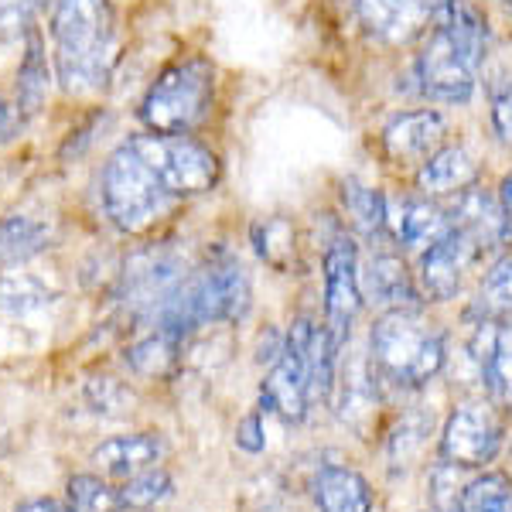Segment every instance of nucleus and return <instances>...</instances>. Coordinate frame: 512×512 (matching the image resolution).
<instances>
[{"instance_id": "28", "label": "nucleus", "mask_w": 512, "mask_h": 512, "mask_svg": "<svg viewBox=\"0 0 512 512\" xmlns=\"http://www.w3.org/2000/svg\"><path fill=\"white\" fill-rule=\"evenodd\" d=\"M69 499L76 512H127L120 489L96 475H76L69 482Z\"/></svg>"}, {"instance_id": "21", "label": "nucleus", "mask_w": 512, "mask_h": 512, "mask_svg": "<svg viewBox=\"0 0 512 512\" xmlns=\"http://www.w3.org/2000/svg\"><path fill=\"white\" fill-rule=\"evenodd\" d=\"M318 512H373V489L359 472L328 465L315 475Z\"/></svg>"}, {"instance_id": "7", "label": "nucleus", "mask_w": 512, "mask_h": 512, "mask_svg": "<svg viewBox=\"0 0 512 512\" xmlns=\"http://www.w3.org/2000/svg\"><path fill=\"white\" fill-rule=\"evenodd\" d=\"M325 325L297 318L284 335V352L260 386L263 410L287 424H301L311 407H318V342Z\"/></svg>"}, {"instance_id": "11", "label": "nucleus", "mask_w": 512, "mask_h": 512, "mask_svg": "<svg viewBox=\"0 0 512 512\" xmlns=\"http://www.w3.org/2000/svg\"><path fill=\"white\" fill-rule=\"evenodd\" d=\"M451 0H352V18L379 45H407L431 31Z\"/></svg>"}, {"instance_id": "30", "label": "nucleus", "mask_w": 512, "mask_h": 512, "mask_svg": "<svg viewBox=\"0 0 512 512\" xmlns=\"http://www.w3.org/2000/svg\"><path fill=\"white\" fill-rule=\"evenodd\" d=\"M253 243L277 270H287V263L294 260V226L287 219H263L260 226H253Z\"/></svg>"}, {"instance_id": "13", "label": "nucleus", "mask_w": 512, "mask_h": 512, "mask_svg": "<svg viewBox=\"0 0 512 512\" xmlns=\"http://www.w3.org/2000/svg\"><path fill=\"white\" fill-rule=\"evenodd\" d=\"M478 256H482V250H478L472 239L458 233V229H451L441 243L431 246L427 253H420V277H417L420 294L437 304L458 297L461 284H465L468 270L475 267Z\"/></svg>"}, {"instance_id": "27", "label": "nucleus", "mask_w": 512, "mask_h": 512, "mask_svg": "<svg viewBox=\"0 0 512 512\" xmlns=\"http://www.w3.org/2000/svg\"><path fill=\"white\" fill-rule=\"evenodd\" d=\"M178 349H181V338L154 328V335L140 338L134 349L127 352V366L140 376H158L171 366V362H175Z\"/></svg>"}, {"instance_id": "1", "label": "nucleus", "mask_w": 512, "mask_h": 512, "mask_svg": "<svg viewBox=\"0 0 512 512\" xmlns=\"http://www.w3.org/2000/svg\"><path fill=\"white\" fill-rule=\"evenodd\" d=\"M489 55V21L468 0H451L424 35L417 55L420 93L431 103L461 106L475 96L478 72Z\"/></svg>"}, {"instance_id": "34", "label": "nucleus", "mask_w": 512, "mask_h": 512, "mask_svg": "<svg viewBox=\"0 0 512 512\" xmlns=\"http://www.w3.org/2000/svg\"><path fill=\"white\" fill-rule=\"evenodd\" d=\"M489 120H492L495 137H499L506 147H512V86H502V89H495V93H492Z\"/></svg>"}, {"instance_id": "12", "label": "nucleus", "mask_w": 512, "mask_h": 512, "mask_svg": "<svg viewBox=\"0 0 512 512\" xmlns=\"http://www.w3.org/2000/svg\"><path fill=\"white\" fill-rule=\"evenodd\" d=\"M485 400L499 410L512 407V318H478L468 338Z\"/></svg>"}, {"instance_id": "38", "label": "nucleus", "mask_w": 512, "mask_h": 512, "mask_svg": "<svg viewBox=\"0 0 512 512\" xmlns=\"http://www.w3.org/2000/svg\"><path fill=\"white\" fill-rule=\"evenodd\" d=\"M7 134H11V110H7L4 96H0V144L7 140Z\"/></svg>"}, {"instance_id": "35", "label": "nucleus", "mask_w": 512, "mask_h": 512, "mask_svg": "<svg viewBox=\"0 0 512 512\" xmlns=\"http://www.w3.org/2000/svg\"><path fill=\"white\" fill-rule=\"evenodd\" d=\"M236 441L243 444L246 451H260V417H250L239 424L236 431Z\"/></svg>"}, {"instance_id": "22", "label": "nucleus", "mask_w": 512, "mask_h": 512, "mask_svg": "<svg viewBox=\"0 0 512 512\" xmlns=\"http://www.w3.org/2000/svg\"><path fill=\"white\" fill-rule=\"evenodd\" d=\"M52 239V226L41 216H28V212H11L0 219V263L14 267V263H28L38 256Z\"/></svg>"}, {"instance_id": "23", "label": "nucleus", "mask_w": 512, "mask_h": 512, "mask_svg": "<svg viewBox=\"0 0 512 512\" xmlns=\"http://www.w3.org/2000/svg\"><path fill=\"white\" fill-rule=\"evenodd\" d=\"M338 383H342V390H338L342 393L338 396V414H342L345 424H352L362 431V424H366L376 410V386H379L369 359H355L352 366L345 362Z\"/></svg>"}, {"instance_id": "24", "label": "nucleus", "mask_w": 512, "mask_h": 512, "mask_svg": "<svg viewBox=\"0 0 512 512\" xmlns=\"http://www.w3.org/2000/svg\"><path fill=\"white\" fill-rule=\"evenodd\" d=\"M48 59H45V45H41V35L31 31L28 35V48H24V59L18 69V110L21 117H35V113L45 106L48 99Z\"/></svg>"}, {"instance_id": "9", "label": "nucleus", "mask_w": 512, "mask_h": 512, "mask_svg": "<svg viewBox=\"0 0 512 512\" xmlns=\"http://www.w3.org/2000/svg\"><path fill=\"white\" fill-rule=\"evenodd\" d=\"M495 403L489 400H468L458 403L454 414L444 424L441 434V458L458 468H485L499 458L502 441H506V424Z\"/></svg>"}, {"instance_id": "31", "label": "nucleus", "mask_w": 512, "mask_h": 512, "mask_svg": "<svg viewBox=\"0 0 512 512\" xmlns=\"http://www.w3.org/2000/svg\"><path fill=\"white\" fill-rule=\"evenodd\" d=\"M123 495V506L127 509H147V506H158L161 499L171 495V475L161 472V468H147L130 478L127 485L120 489Z\"/></svg>"}, {"instance_id": "32", "label": "nucleus", "mask_w": 512, "mask_h": 512, "mask_svg": "<svg viewBox=\"0 0 512 512\" xmlns=\"http://www.w3.org/2000/svg\"><path fill=\"white\" fill-rule=\"evenodd\" d=\"M55 0H0V38H21L35 31V18Z\"/></svg>"}, {"instance_id": "36", "label": "nucleus", "mask_w": 512, "mask_h": 512, "mask_svg": "<svg viewBox=\"0 0 512 512\" xmlns=\"http://www.w3.org/2000/svg\"><path fill=\"white\" fill-rule=\"evenodd\" d=\"M499 202H502V216H506L509 243H512V175H509V178H502V185H499Z\"/></svg>"}, {"instance_id": "8", "label": "nucleus", "mask_w": 512, "mask_h": 512, "mask_svg": "<svg viewBox=\"0 0 512 512\" xmlns=\"http://www.w3.org/2000/svg\"><path fill=\"white\" fill-rule=\"evenodd\" d=\"M134 147L147 158L168 192L178 198L205 195L219 181V158L205 144L188 134H140L130 137Z\"/></svg>"}, {"instance_id": "10", "label": "nucleus", "mask_w": 512, "mask_h": 512, "mask_svg": "<svg viewBox=\"0 0 512 512\" xmlns=\"http://www.w3.org/2000/svg\"><path fill=\"white\" fill-rule=\"evenodd\" d=\"M359 308H362L359 253H355L352 236L345 229H338L325 246V328L338 352L349 342Z\"/></svg>"}, {"instance_id": "3", "label": "nucleus", "mask_w": 512, "mask_h": 512, "mask_svg": "<svg viewBox=\"0 0 512 512\" xmlns=\"http://www.w3.org/2000/svg\"><path fill=\"white\" fill-rule=\"evenodd\" d=\"M448 338L420 308L383 311L369 332V366L376 383L393 390H420L444 369Z\"/></svg>"}, {"instance_id": "29", "label": "nucleus", "mask_w": 512, "mask_h": 512, "mask_svg": "<svg viewBox=\"0 0 512 512\" xmlns=\"http://www.w3.org/2000/svg\"><path fill=\"white\" fill-rule=\"evenodd\" d=\"M465 512H512V482L506 475H482L461 492Z\"/></svg>"}, {"instance_id": "19", "label": "nucleus", "mask_w": 512, "mask_h": 512, "mask_svg": "<svg viewBox=\"0 0 512 512\" xmlns=\"http://www.w3.org/2000/svg\"><path fill=\"white\" fill-rule=\"evenodd\" d=\"M164 458V437L161 434H127L110 437L93 451V465L103 468L113 478H134L147 468H154Z\"/></svg>"}, {"instance_id": "4", "label": "nucleus", "mask_w": 512, "mask_h": 512, "mask_svg": "<svg viewBox=\"0 0 512 512\" xmlns=\"http://www.w3.org/2000/svg\"><path fill=\"white\" fill-rule=\"evenodd\" d=\"M246 308H250V277L236 256L219 253L202 270L181 277V284L154 311V321L161 332L185 342L205 325L243 318Z\"/></svg>"}, {"instance_id": "16", "label": "nucleus", "mask_w": 512, "mask_h": 512, "mask_svg": "<svg viewBox=\"0 0 512 512\" xmlns=\"http://www.w3.org/2000/svg\"><path fill=\"white\" fill-rule=\"evenodd\" d=\"M362 301L379 304L383 311L420 308V287L407 270V260L400 253H373L366 263H359Z\"/></svg>"}, {"instance_id": "20", "label": "nucleus", "mask_w": 512, "mask_h": 512, "mask_svg": "<svg viewBox=\"0 0 512 512\" xmlns=\"http://www.w3.org/2000/svg\"><path fill=\"white\" fill-rule=\"evenodd\" d=\"M342 212L345 222L359 233L362 239L376 243V239L390 236V195H383L373 185H362V181L349 178L342 185Z\"/></svg>"}, {"instance_id": "39", "label": "nucleus", "mask_w": 512, "mask_h": 512, "mask_svg": "<svg viewBox=\"0 0 512 512\" xmlns=\"http://www.w3.org/2000/svg\"><path fill=\"white\" fill-rule=\"evenodd\" d=\"M509 4H512V0H509Z\"/></svg>"}, {"instance_id": "25", "label": "nucleus", "mask_w": 512, "mask_h": 512, "mask_svg": "<svg viewBox=\"0 0 512 512\" xmlns=\"http://www.w3.org/2000/svg\"><path fill=\"white\" fill-rule=\"evenodd\" d=\"M475 318H512V253H502L485 270L475 294Z\"/></svg>"}, {"instance_id": "5", "label": "nucleus", "mask_w": 512, "mask_h": 512, "mask_svg": "<svg viewBox=\"0 0 512 512\" xmlns=\"http://www.w3.org/2000/svg\"><path fill=\"white\" fill-rule=\"evenodd\" d=\"M99 198H103L106 219L120 233H144L178 205V198L168 192V185L130 137L106 158L99 175Z\"/></svg>"}, {"instance_id": "17", "label": "nucleus", "mask_w": 512, "mask_h": 512, "mask_svg": "<svg viewBox=\"0 0 512 512\" xmlns=\"http://www.w3.org/2000/svg\"><path fill=\"white\" fill-rule=\"evenodd\" d=\"M448 123L437 110H410L386 123L383 147L396 164H424L437 147H444Z\"/></svg>"}, {"instance_id": "33", "label": "nucleus", "mask_w": 512, "mask_h": 512, "mask_svg": "<svg viewBox=\"0 0 512 512\" xmlns=\"http://www.w3.org/2000/svg\"><path fill=\"white\" fill-rule=\"evenodd\" d=\"M431 512H465L461 509V492L458 489V465H437L431 472Z\"/></svg>"}, {"instance_id": "37", "label": "nucleus", "mask_w": 512, "mask_h": 512, "mask_svg": "<svg viewBox=\"0 0 512 512\" xmlns=\"http://www.w3.org/2000/svg\"><path fill=\"white\" fill-rule=\"evenodd\" d=\"M18 512H76V509H65L62 502H55V499H35V502H24Z\"/></svg>"}, {"instance_id": "6", "label": "nucleus", "mask_w": 512, "mask_h": 512, "mask_svg": "<svg viewBox=\"0 0 512 512\" xmlns=\"http://www.w3.org/2000/svg\"><path fill=\"white\" fill-rule=\"evenodd\" d=\"M216 103V65L188 55L161 72L140 99V123L151 134H192Z\"/></svg>"}, {"instance_id": "14", "label": "nucleus", "mask_w": 512, "mask_h": 512, "mask_svg": "<svg viewBox=\"0 0 512 512\" xmlns=\"http://www.w3.org/2000/svg\"><path fill=\"white\" fill-rule=\"evenodd\" d=\"M451 233L448 209L427 195L390 198V236L403 246V253H427Z\"/></svg>"}, {"instance_id": "18", "label": "nucleus", "mask_w": 512, "mask_h": 512, "mask_svg": "<svg viewBox=\"0 0 512 512\" xmlns=\"http://www.w3.org/2000/svg\"><path fill=\"white\" fill-rule=\"evenodd\" d=\"M478 181V164L461 144H444L420 164L417 188L427 198H454Z\"/></svg>"}, {"instance_id": "15", "label": "nucleus", "mask_w": 512, "mask_h": 512, "mask_svg": "<svg viewBox=\"0 0 512 512\" xmlns=\"http://www.w3.org/2000/svg\"><path fill=\"white\" fill-rule=\"evenodd\" d=\"M451 229L465 233L478 250H499V246L509 243V229H506V216H502V202L499 192H489L475 181L472 188L454 195L451 209H448Z\"/></svg>"}, {"instance_id": "26", "label": "nucleus", "mask_w": 512, "mask_h": 512, "mask_svg": "<svg viewBox=\"0 0 512 512\" xmlns=\"http://www.w3.org/2000/svg\"><path fill=\"white\" fill-rule=\"evenodd\" d=\"M48 301H52V294H48V287L41 284V280L28 274L0 277V311H4V315H14V318L35 315Z\"/></svg>"}, {"instance_id": "2", "label": "nucleus", "mask_w": 512, "mask_h": 512, "mask_svg": "<svg viewBox=\"0 0 512 512\" xmlns=\"http://www.w3.org/2000/svg\"><path fill=\"white\" fill-rule=\"evenodd\" d=\"M52 55L65 93H99L117 65V14L110 0H55Z\"/></svg>"}]
</instances>
